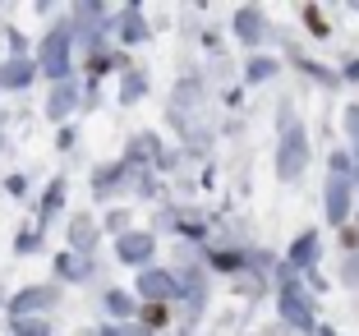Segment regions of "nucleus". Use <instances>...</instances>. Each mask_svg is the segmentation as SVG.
<instances>
[{"mask_svg": "<svg viewBox=\"0 0 359 336\" xmlns=\"http://www.w3.org/2000/svg\"><path fill=\"white\" fill-rule=\"evenodd\" d=\"M281 314L290 318V323H295V327H313V314H309L304 295H299L295 285H285V295H281Z\"/></svg>", "mask_w": 359, "mask_h": 336, "instance_id": "7ed1b4c3", "label": "nucleus"}, {"mask_svg": "<svg viewBox=\"0 0 359 336\" xmlns=\"http://www.w3.org/2000/svg\"><path fill=\"white\" fill-rule=\"evenodd\" d=\"M46 65H51V74H65V37H51V46H46Z\"/></svg>", "mask_w": 359, "mask_h": 336, "instance_id": "0eeeda50", "label": "nucleus"}, {"mask_svg": "<svg viewBox=\"0 0 359 336\" xmlns=\"http://www.w3.org/2000/svg\"><path fill=\"white\" fill-rule=\"evenodd\" d=\"M276 65L272 60H254V69H249V79H267V74H272Z\"/></svg>", "mask_w": 359, "mask_h": 336, "instance_id": "1a4fd4ad", "label": "nucleus"}, {"mask_svg": "<svg viewBox=\"0 0 359 336\" xmlns=\"http://www.w3.org/2000/svg\"><path fill=\"white\" fill-rule=\"evenodd\" d=\"M323 336H332V332H323Z\"/></svg>", "mask_w": 359, "mask_h": 336, "instance_id": "f8f14e48", "label": "nucleus"}, {"mask_svg": "<svg viewBox=\"0 0 359 336\" xmlns=\"http://www.w3.org/2000/svg\"><path fill=\"white\" fill-rule=\"evenodd\" d=\"M299 166H304V134H299L295 125L285 129V143H281V152H276V175H299Z\"/></svg>", "mask_w": 359, "mask_h": 336, "instance_id": "f03ea898", "label": "nucleus"}, {"mask_svg": "<svg viewBox=\"0 0 359 336\" xmlns=\"http://www.w3.org/2000/svg\"><path fill=\"white\" fill-rule=\"evenodd\" d=\"M120 253H125L129 263H138V258H148V253H152V240H148V235H125V240H120Z\"/></svg>", "mask_w": 359, "mask_h": 336, "instance_id": "39448f33", "label": "nucleus"}, {"mask_svg": "<svg viewBox=\"0 0 359 336\" xmlns=\"http://www.w3.org/2000/svg\"><path fill=\"white\" fill-rule=\"evenodd\" d=\"M313 253H318V240H313V235H304V240H299V244H295V253H290V258H295V263H299V267H304V263H309V258H313Z\"/></svg>", "mask_w": 359, "mask_h": 336, "instance_id": "6e6552de", "label": "nucleus"}, {"mask_svg": "<svg viewBox=\"0 0 359 336\" xmlns=\"http://www.w3.org/2000/svg\"><path fill=\"white\" fill-rule=\"evenodd\" d=\"M346 208H350V161L341 157H332V184H327V212H332V221H346Z\"/></svg>", "mask_w": 359, "mask_h": 336, "instance_id": "f257e3e1", "label": "nucleus"}, {"mask_svg": "<svg viewBox=\"0 0 359 336\" xmlns=\"http://www.w3.org/2000/svg\"><path fill=\"white\" fill-rule=\"evenodd\" d=\"M23 74H28L23 65H10V69H5V83H23Z\"/></svg>", "mask_w": 359, "mask_h": 336, "instance_id": "9d476101", "label": "nucleus"}, {"mask_svg": "<svg viewBox=\"0 0 359 336\" xmlns=\"http://www.w3.org/2000/svg\"><path fill=\"white\" fill-rule=\"evenodd\" d=\"M350 129H355V138H359V111H350Z\"/></svg>", "mask_w": 359, "mask_h": 336, "instance_id": "9b49d317", "label": "nucleus"}, {"mask_svg": "<svg viewBox=\"0 0 359 336\" xmlns=\"http://www.w3.org/2000/svg\"><path fill=\"white\" fill-rule=\"evenodd\" d=\"M138 285H143V295H170V290H175V285H170V276H161V272H148Z\"/></svg>", "mask_w": 359, "mask_h": 336, "instance_id": "423d86ee", "label": "nucleus"}, {"mask_svg": "<svg viewBox=\"0 0 359 336\" xmlns=\"http://www.w3.org/2000/svg\"><path fill=\"white\" fill-rule=\"evenodd\" d=\"M235 28H240L249 42H258V37H263V14H258V10H240V14H235Z\"/></svg>", "mask_w": 359, "mask_h": 336, "instance_id": "20e7f679", "label": "nucleus"}]
</instances>
